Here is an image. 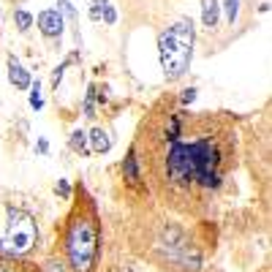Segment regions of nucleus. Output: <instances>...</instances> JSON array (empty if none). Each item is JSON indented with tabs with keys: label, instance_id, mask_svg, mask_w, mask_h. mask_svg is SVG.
I'll list each match as a JSON object with an SVG mask.
<instances>
[{
	"label": "nucleus",
	"instance_id": "1",
	"mask_svg": "<svg viewBox=\"0 0 272 272\" xmlns=\"http://www.w3.org/2000/svg\"><path fill=\"white\" fill-rule=\"evenodd\" d=\"M152 177L174 202H204L223 185L226 171L234 166V139L221 120L210 115H188L185 109L161 117L150 128Z\"/></svg>",
	"mask_w": 272,
	"mask_h": 272
},
{
	"label": "nucleus",
	"instance_id": "2",
	"mask_svg": "<svg viewBox=\"0 0 272 272\" xmlns=\"http://www.w3.org/2000/svg\"><path fill=\"white\" fill-rule=\"evenodd\" d=\"M158 52H161V65L169 79H177L188 71L191 55H194V22L180 19L174 28L163 30L158 36Z\"/></svg>",
	"mask_w": 272,
	"mask_h": 272
},
{
	"label": "nucleus",
	"instance_id": "3",
	"mask_svg": "<svg viewBox=\"0 0 272 272\" xmlns=\"http://www.w3.org/2000/svg\"><path fill=\"white\" fill-rule=\"evenodd\" d=\"M98 253V229L90 218H76L68 231V256L76 272H87Z\"/></svg>",
	"mask_w": 272,
	"mask_h": 272
},
{
	"label": "nucleus",
	"instance_id": "4",
	"mask_svg": "<svg viewBox=\"0 0 272 272\" xmlns=\"http://www.w3.org/2000/svg\"><path fill=\"white\" fill-rule=\"evenodd\" d=\"M36 223L28 212H11L9 229H6L3 240H0V253L3 256H25L36 245Z\"/></svg>",
	"mask_w": 272,
	"mask_h": 272
},
{
	"label": "nucleus",
	"instance_id": "5",
	"mask_svg": "<svg viewBox=\"0 0 272 272\" xmlns=\"http://www.w3.org/2000/svg\"><path fill=\"white\" fill-rule=\"evenodd\" d=\"M38 28H41L44 36H60L63 33V14L60 11H41L38 14Z\"/></svg>",
	"mask_w": 272,
	"mask_h": 272
},
{
	"label": "nucleus",
	"instance_id": "6",
	"mask_svg": "<svg viewBox=\"0 0 272 272\" xmlns=\"http://www.w3.org/2000/svg\"><path fill=\"white\" fill-rule=\"evenodd\" d=\"M218 11H221L218 0H202V22H204V28L212 30L218 25Z\"/></svg>",
	"mask_w": 272,
	"mask_h": 272
},
{
	"label": "nucleus",
	"instance_id": "7",
	"mask_svg": "<svg viewBox=\"0 0 272 272\" xmlns=\"http://www.w3.org/2000/svg\"><path fill=\"white\" fill-rule=\"evenodd\" d=\"M9 79H11V84H17L19 90H25V87H30V84H33L30 82V74L19 63H14V60H11V65H9Z\"/></svg>",
	"mask_w": 272,
	"mask_h": 272
},
{
	"label": "nucleus",
	"instance_id": "8",
	"mask_svg": "<svg viewBox=\"0 0 272 272\" xmlns=\"http://www.w3.org/2000/svg\"><path fill=\"white\" fill-rule=\"evenodd\" d=\"M87 139H90V147L96 150V152H106V150H109V144H112L104 128H96V131H93V134H90Z\"/></svg>",
	"mask_w": 272,
	"mask_h": 272
},
{
	"label": "nucleus",
	"instance_id": "9",
	"mask_svg": "<svg viewBox=\"0 0 272 272\" xmlns=\"http://www.w3.org/2000/svg\"><path fill=\"white\" fill-rule=\"evenodd\" d=\"M71 150L79 152V155H87V152H90L87 134H82V131H74V134H71Z\"/></svg>",
	"mask_w": 272,
	"mask_h": 272
},
{
	"label": "nucleus",
	"instance_id": "10",
	"mask_svg": "<svg viewBox=\"0 0 272 272\" xmlns=\"http://www.w3.org/2000/svg\"><path fill=\"white\" fill-rule=\"evenodd\" d=\"M125 177H128L131 183H136L139 180V169H136V152H131L128 158H125Z\"/></svg>",
	"mask_w": 272,
	"mask_h": 272
},
{
	"label": "nucleus",
	"instance_id": "11",
	"mask_svg": "<svg viewBox=\"0 0 272 272\" xmlns=\"http://www.w3.org/2000/svg\"><path fill=\"white\" fill-rule=\"evenodd\" d=\"M30 87H33V93H30V106H33V109H41V106H44V98H41V84H38V82H33Z\"/></svg>",
	"mask_w": 272,
	"mask_h": 272
},
{
	"label": "nucleus",
	"instance_id": "12",
	"mask_svg": "<svg viewBox=\"0 0 272 272\" xmlns=\"http://www.w3.org/2000/svg\"><path fill=\"white\" fill-rule=\"evenodd\" d=\"M14 22L19 25V30H28L30 25H33V17L28 14V11H17V14H14Z\"/></svg>",
	"mask_w": 272,
	"mask_h": 272
},
{
	"label": "nucleus",
	"instance_id": "13",
	"mask_svg": "<svg viewBox=\"0 0 272 272\" xmlns=\"http://www.w3.org/2000/svg\"><path fill=\"white\" fill-rule=\"evenodd\" d=\"M223 9H226V19H229L231 25H234L237 11H240V0H226V6H223Z\"/></svg>",
	"mask_w": 272,
	"mask_h": 272
},
{
	"label": "nucleus",
	"instance_id": "14",
	"mask_svg": "<svg viewBox=\"0 0 272 272\" xmlns=\"http://www.w3.org/2000/svg\"><path fill=\"white\" fill-rule=\"evenodd\" d=\"M104 9H106V0H96V3H93V9H90V17L93 19H101L104 17Z\"/></svg>",
	"mask_w": 272,
	"mask_h": 272
},
{
	"label": "nucleus",
	"instance_id": "15",
	"mask_svg": "<svg viewBox=\"0 0 272 272\" xmlns=\"http://www.w3.org/2000/svg\"><path fill=\"white\" fill-rule=\"evenodd\" d=\"M93 101H96V87L87 90V101H84V115H87V117H96V115H93Z\"/></svg>",
	"mask_w": 272,
	"mask_h": 272
},
{
	"label": "nucleus",
	"instance_id": "16",
	"mask_svg": "<svg viewBox=\"0 0 272 272\" xmlns=\"http://www.w3.org/2000/svg\"><path fill=\"white\" fill-rule=\"evenodd\" d=\"M101 19H106V22H109V25H115V22H117V11L112 9L109 3H106V9H104V17H101Z\"/></svg>",
	"mask_w": 272,
	"mask_h": 272
},
{
	"label": "nucleus",
	"instance_id": "17",
	"mask_svg": "<svg viewBox=\"0 0 272 272\" xmlns=\"http://www.w3.org/2000/svg\"><path fill=\"white\" fill-rule=\"evenodd\" d=\"M57 194H60V196H65V199H68V196H71V185H68V183H65V180H60V183H57Z\"/></svg>",
	"mask_w": 272,
	"mask_h": 272
},
{
	"label": "nucleus",
	"instance_id": "18",
	"mask_svg": "<svg viewBox=\"0 0 272 272\" xmlns=\"http://www.w3.org/2000/svg\"><path fill=\"white\" fill-rule=\"evenodd\" d=\"M194 98H196V90H185L183 93V104H191Z\"/></svg>",
	"mask_w": 272,
	"mask_h": 272
},
{
	"label": "nucleus",
	"instance_id": "19",
	"mask_svg": "<svg viewBox=\"0 0 272 272\" xmlns=\"http://www.w3.org/2000/svg\"><path fill=\"white\" fill-rule=\"evenodd\" d=\"M0 272H19L14 264H9V261H0Z\"/></svg>",
	"mask_w": 272,
	"mask_h": 272
},
{
	"label": "nucleus",
	"instance_id": "20",
	"mask_svg": "<svg viewBox=\"0 0 272 272\" xmlns=\"http://www.w3.org/2000/svg\"><path fill=\"white\" fill-rule=\"evenodd\" d=\"M49 150V144H46V139H41V142H38V152H46Z\"/></svg>",
	"mask_w": 272,
	"mask_h": 272
},
{
	"label": "nucleus",
	"instance_id": "21",
	"mask_svg": "<svg viewBox=\"0 0 272 272\" xmlns=\"http://www.w3.org/2000/svg\"><path fill=\"white\" fill-rule=\"evenodd\" d=\"M46 272H63V267H60V264H49V269H46Z\"/></svg>",
	"mask_w": 272,
	"mask_h": 272
}]
</instances>
